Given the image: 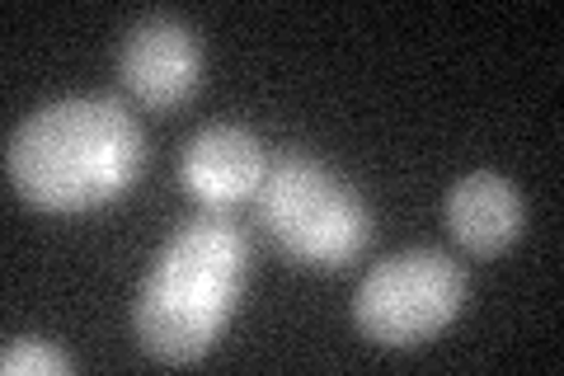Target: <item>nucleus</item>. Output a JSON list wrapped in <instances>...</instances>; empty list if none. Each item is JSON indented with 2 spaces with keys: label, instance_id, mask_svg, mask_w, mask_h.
<instances>
[{
  "label": "nucleus",
  "instance_id": "nucleus-1",
  "mask_svg": "<svg viewBox=\"0 0 564 376\" xmlns=\"http://www.w3.org/2000/svg\"><path fill=\"white\" fill-rule=\"evenodd\" d=\"M147 170V132L122 99L76 95L43 104L6 137V174L39 212L76 217L122 198Z\"/></svg>",
  "mask_w": 564,
  "mask_h": 376
},
{
  "label": "nucleus",
  "instance_id": "nucleus-6",
  "mask_svg": "<svg viewBox=\"0 0 564 376\" xmlns=\"http://www.w3.org/2000/svg\"><path fill=\"white\" fill-rule=\"evenodd\" d=\"M263 174H269L263 141L240 122H207L180 151V189L207 212L254 203Z\"/></svg>",
  "mask_w": 564,
  "mask_h": 376
},
{
  "label": "nucleus",
  "instance_id": "nucleus-5",
  "mask_svg": "<svg viewBox=\"0 0 564 376\" xmlns=\"http://www.w3.org/2000/svg\"><path fill=\"white\" fill-rule=\"evenodd\" d=\"M118 76L147 109H180L203 85V43L174 14H147L128 29Z\"/></svg>",
  "mask_w": 564,
  "mask_h": 376
},
{
  "label": "nucleus",
  "instance_id": "nucleus-2",
  "mask_svg": "<svg viewBox=\"0 0 564 376\" xmlns=\"http://www.w3.org/2000/svg\"><path fill=\"white\" fill-rule=\"evenodd\" d=\"M250 278V236L231 212H198L161 245L132 307L137 344L155 363L188 367L217 348Z\"/></svg>",
  "mask_w": 564,
  "mask_h": 376
},
{
  "label": "nucleus",
  "instance_id": "nucleus-3",
  "mask_svg": "<svg viewBox=\"0 0 564 376\" xmlns=\"http://www.w3.org/2000/svg\"><path fill=\"white\" fill-rule=\"evenodd\" d=\"M254 217L292 264L344 268L372 240V207L311 151H282L254 193Z\"/></svg>",
  "mask_w": 564,
  "mask_h": 376
},
{
  "label": "nucleus",
  "instance_id": "nucleus-4",
  "mask_svg": "<svg viewBox=\"0 0 564 376\" xmlns=\"http://www.w3.org/2000/svg\"><path fill=\"white\" fill-rule=\"evenodd\" d=\"M466 268L443 249H400L367 268L352 292V325L377 348H419L466 307Z\"/></svg>",
  "mask_w": 564,
  "mask_h": 376
},
{
  "label": "nucleus",
  "instance_id": "nucleus-8",
  "mask_svg": "<svg viewBox=\"0 0 564 376\" xmlns=\"http://www.w3.org/2000/svg\"><path fill=\"white\" fill-rule=\"evenodd\" d=\"M0 372L6 376H70L76 363L47 339H10L0 348Z\"/></svg>",
  "mask_w": 564,
  "mask_h": 376
},
{
  "label": "nucleus",
  "instance_id": "nucleus-7",
  "mask_svg": "<svg viewBox=\"0 0 564 376\" xmlns=\"http://www.w3.org/2000/svg\"><path fill=\"white\" fill-rule=\"evenodd\" d=\"M443 222H447V236L462 245L466 255L494 259V255H503L508 245H518L522 226H527V203L508 174L475 170L447 189Z\"/></svg>",
  "mask_w": 564,
  "mask_h": 376
}]
</instances>
